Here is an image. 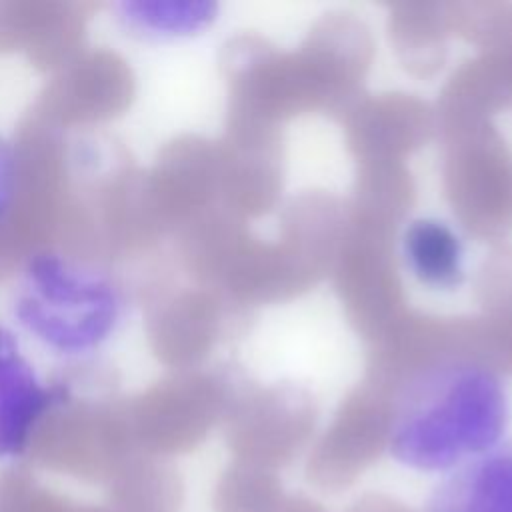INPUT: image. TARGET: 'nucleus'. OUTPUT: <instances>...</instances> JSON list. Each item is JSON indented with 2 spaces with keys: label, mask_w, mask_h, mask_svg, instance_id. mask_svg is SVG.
Listing matches in <instances>:
<instances>
[{
  "label": "nucleus",
  "mask_w": 512,
  "mask_h": 512,
  "mask_svg": "<svg viewBox=\"0 0 512 512\" xmlns=\"http://www.w3.org/2000/svg\"><path fill=\"white\" fill-rule=\"evenodd\" d=\"M214 4L206 2H120V24L134 36L174 38L202 30L214 18Z\"/></svg>",
  "instance_id": "423d86ee"
},
{
  "label": "nucleus",
  "mask_w": 512,
  "mask_h": 512,
  "mask_svg": "<svg viewBox=\"0 0 512 512\" xmlns=\"http://www.w3.org/2000/svg\"><path fill=\"white\" fill-rule=\"evenodd\" d=\"M428 512H512V442L450 474L434 490Z\"/></svg>",
  "instance_id": "20e7f679"
},
{
  "label": "nucleus",
  "mask_w": 512,
  "mask_h": 512,
  "mask_svg": "<svg viewBox=\"0 0 512 512\" xmlns=\"http://www.w3.org/2000/svg\"><path fill=\"white\" fill-rule=\"evenodd\" d=\"M280 482L260 468H238L224 476L216 492V512H282Z\"/></svg>",
  "instance_id": "0eeeda50"
},
{
  "label": "nucleus",
  "mask_w": 512,
  "mask_h": 512,
  "mask_svg": "<svg viewBox=\"0 0 512 512\" xmlns=\"http://www.w3.org/2000/svg\"><path fill=\"white\" fill-rule=\"evenodd\" d=\"M62 400L42 382L8 328L0 326V458L18 456L38 420Z\"/></svg>",
  "instance_id": "7ed1b4c3"
},
{
  "label": "nucleus",
  "mask_w": 512,
  "mask_h": 512,
  "mask_svg": "<svg viewBox=\"0 0 512 512\" xmlns=\"http://www.w3.org/2000/svg\"><path fill=\"white\" fill-rule=\"evenodd\" d=\"M282 512H326V510L316 500H310L306 496H292V498H286Z\"/></svg>",
  "instance_id": "9d476101"
},
{
  "label": "nucleus",
  "mask_w": 512,
  "mask_h": 512,
  "mask_svg": "<svg viewBox=\"0 0 512 512\" xmlns=\"http://www.w3.org/2000/svg\"><path fill=\"white\" fill-rule=\"evenodd\" d=\"M346 512H416L404 502L384 494H364Z\"/></svg>",
  "instance_id": "1a4fd4ad"
},
{
  "label": "nucleus",
  "mask_w": 512,
  "mask_h": 512,
  "mask_svg": "<svg viewBox=\"0 0 512 512\" xmlns=\"http://www.w3.org/2000/svg\"><path fill=\"white\" fill-rule=\"evenodd\" d=\"M410 272L430 288L452 290L464 280V246L460 236L442 220L418 218L402 238Z\"/></svg>",
  "instance_id": "39448f33"
},
{
  "label": "nucleus",
  "mask_w": 512,
  "mask_h": 512,
  "mask_svg": "<svg viewBox=\"0 0 512 512\" xmlns=\"http://www.w3.org/2000/svg\"><path fill=\"white\" fill-rule=\"evenodd\" d=\"M14 322L60 356L102 348L126 316L122 286L104 270L74 258L34 254L12 290Z\"/></svg>",
  "instance_id": "f03ea898"
},
{
  "label": "nucleus",
  "mask_w": 512,
  "mask_h": 512,
  "mask_svg": "<svg viewBox=\"0 0 512 512\" xmlns=\"http://www.w3.org/2000/svg\"><path fill=\"white\" fill-rule=\"evenodd\" d=\"M510 420L496 372L470 360L436 362L404 382L388 420V446L404 466L438 472L478 456Z\"/></svg>",
  "instance_id": "f257e3e1"
},
{
  "label": "nucleus",
  "mask_w": 512,
  "mask_h": 512,
  "mask_svg": "<svg viewBox=\"0 0 512 512\" xmlns=\"http://www.w3.org/2000/svg\"><path fill=\"white\" fill-rule=\"evenodd\" d=\"M18 182V162L12 144L0 134V224L10 212Z\"/></svg>",
  "instance_id": "6e6552de"
}]
</instances>
